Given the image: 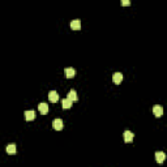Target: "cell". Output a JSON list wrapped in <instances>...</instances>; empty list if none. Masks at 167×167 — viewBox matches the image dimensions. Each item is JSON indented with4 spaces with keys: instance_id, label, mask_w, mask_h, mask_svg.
<instances>
[{
    "instance_id": "cell-13",
    "label": "cell",
    "mask_w": 167,
    "mask_h": 167,
    "mask_svg": "<svg viewBox=\"0 0 167 167\" xmlns=\"http://www.w3.org/2000/svg\"><path fill=\"white\" fill-rule=\"evenodd\" d=\"M7 153H8V154H14V153H16V145L9 144L8 146H7Z\"/></svg>"
},
{
    "instance_id": "cell-7",
    "label": "cell",
    "mask_w": 167,
    "mask_h": 167,
    "mask_svg": "<svg viewBox=\"0 0 167 167\" xmlns=\"http://www.w3.org/2000/svg\"><path fill=\"white\" fill-rule=\"evenodd\" d=\"M64 73H65V77H67V78H73V77L76 76V71H74V68H65Z\"/></svg>"
},
{
    "instance_id": "cell-2",
    "label": "cell",
    "mask_w": 167,
    "mask_h": 167,
    "mask_svg": "<svg viewBox=\"0 0 167 167\" xmlns=\"http://www.w3.org/2000/svg\"><path fill=\"white\" fill-rule=\"evenodd\" d=\"M48 99H50V102H52V103L57 102V101H59V94H57L55 90H51L50 93H48Z\"/></svg>"
},
{
    "instance_id": "cell-14",
    "label": "cell",
    "mask_w": 167,
    "mask_h": 167,
    "mask_svg": "<svg viewBox=\"0 0 167 167\" xmlns=\"http://www.w3.org/2000/svg\"><path fill=\"white\" fill-rule=\"evenodd\" d=\"M130 4V0H122V5L124 7H128Z\"/></svg>"
},
{
    "instance_id": "cell-10",
    "label": "cell",
    "mask_w": 167,
    "mask_h": 167,
    "mask_svg": "<svg viewBox=\"0 0 167 167\" xmlns=\"http://www.w3.org/2000/svg\"><path fill=\"white\" fill-rule=\"evenodd\" d=\"M25 119L28 120V122L34 120L35 119V112L33 110H31V111H25Z\"/></svg>"
},
{
    "instance_id": "cell-9",
    "label": "cell",
    "mask_w": 167,
    "mask_h": 167,
    "mask_svg": "<svg viewBox=\"0 0 167 167\" xmlns=\"http://www.w3.org/2000/svg\"><path fill=\"white\" fill-rule=\"evenodd\" d=\"M72 105H73V102H72L71 99H68V98H65V99H63V101H62V106H63V108H65V110L71 108Z\"/></svg>"
},
{
    "instance_id": "cell-4",
    "label": "cell",
    "mask_w": 167,
    "mask_h": 167,
    "mask_svg": "<svg viewBox=\"0 0 167 167\" xmlns=\"http://www.w3.org/2000/svg\"><path fill=\"white\" fill-rule=\"evenodd\" d=\"M153 114L156 118H161L162 115H163V108L161 107V106H154L153 107Z\"/></svg>"
},
{
    "instance_id": "cell-11",
    "label": "cell",
    "mask_w": 167,
    "mask_h": 167,
    "mask_svg": "<svg viewBox=\"0 0 167 167\" xmlns=\"http://www.w3.org/2000/svg\"><path fill=\"white\" fill-rule=\"evenodd\" d=\"M68 99H71L72 102H76L77 99H78V97H77V93H76V90H69V93H68V97H67Z\"/></svg>"
},
{
    "instance_id": "cell-6",
    "label": "cell",
    "mask_w": 167,
    "mask_h": 167,
    "mask_svg": "<svg viewBox=\"0 0 167 167\" xmlns=\"http://www.w3.org/2000/svg\"><path fill=\"white\" fill-rule=\"evenodd\" d=\"M38 110H39V112L42 114V115H46V114L48 112V105L47 103H39L38 105Z\"/></svg>"
},
{
    "instance_id": "cell-8",
    "label": "cell",
    "mask_w": 167,
    "mask_h": 167,
    "mask_svg": "<svg viewBox=\"0 0 167 167\" xmlns=\"http://www.w3.org/2000/svg\"><path fill=\"white\" fill-rule=\"evenodd\" d=\"M123 137H124V141L125 142H132L133 141V133L130 130H125L123 133Z\"/></svg>"
},
{
    "instance_id": "cell-3",
    "label": "cell",
    "mask_w": 167,
    "mask_h": 167,
    "mask_svg": "<svg viewBox=\"0 0 167 167\" xmlns=\"http://www.w3.org/2000/svg\"><path fill=\"white\" fill-rule=\"evenodd\" d=\"M123 81V74L119 73V72H116V73L112 74V82L114 84H116V85H119L120 82Z\"/></svg>"
},
{
    "instance_id": "cell-5",
    "label": "cell",
    "mask_w": 167,
    "mask_h": 167,
    "mask_svg": "<svg viewBox=\"0 0 167 167\" xmlns=\"http://www.w3.org/2000/svg\"><path fill=\"white\" fill-rule=\"evenodd\" d=\"M164 159H166V154H164L163 151H157L156 153V161L158 162V163H163Z\"/></svg>"
},
{
    "instance_id": "cell-12",
    "label": "cell",
    "mask_w": 167,
    "mask_h": 167,
    "mask_svg": "<svg viewBox=\"0 0 167 167\" xmlns=\"http://www.w3.org/2000/svg\"><path fill=\"white\" fill-rule=\"evenodd\" d=\"M71 28L73 29V30H80V29H81V21L80 20L71 21Z\"/></svg>"
},
{
    "instance_id": "cell-1",
    "label": "cell",
    "mask_w": 167,
    "mask_h": 167,
    "mask_svg": "<svg viewBox=\"0 0 167 167\" xmlns=\"http://www.w3.org/2000/svg\"><path fill=\"white\" fill-rule=\"evenodd\" d=\"M52 127L56 130H62L63 128H64V123H63L62 119H55L54 122H52Z\"/></svg>"
}]
</instances>
